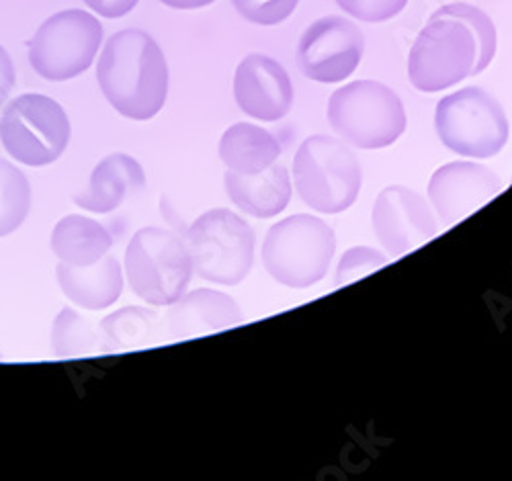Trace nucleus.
Returning a JSON list of instances; mask_svg holds the SVG:
<instances>
[{"instance_id": "1", "label": "nucleus", "mask_w": 512, "mask_h": 481, "mask_svg": "<svg viewBox=\"0 0 512 481\" xmlns=\"http://www.w3.org/2000/svg\"><path fill=\"white\" fill-rule=\"evenodd\" d=\"M97 80L101 93L119 115L148 121L162 111L170 78L156 39L142 29H123L103 46Z\"/></svg>"}, {"instance_id": "2", "label": "nucleus", "mask_w": 512, "mask_h": 481, "mask_svg": "<svg viewBox=\"0 0 512 481\" xmlns=\"http://www.w3.org/2000/svg\"><path fill=\"white\" fill-rule=\"evenodd\" d=\"M291 183L310 209L336 215L355 205L363 187V168L345 140L318 134L297 148Z\"/></svg>"}, {"instance_id": "3", "label": "nucleus", "mask_w": 512, "mask_h": 481, "mask_svg": "<svg viewBox=\"0 0 512 481\" xmlns=\"http://www.w3.org/2000/svg\"><path fill=\"white\" fill-rule=\"evenodd\" d=\"M328 123L334 134L359 150H381L396 144L408 117L402 99L377 80H355L332 93Z\"/></svg>"}, {"instance_id": "4", "label": "nucleus", "mask_w": 512, "mask_h": 481, "mask_svg": "<svg viewBox=\"0 0 512 481\" xmlns=\"http://www.w3.org/2000/svg\"><path fill=\"white\" fill-rule=\"evenodd\" d=\"M334 252V230L316 215L297 213L271 226L261 256L273 281L289 289H308L328 275Z\"/></svg>"}, {"instance_id": "5", "label": "nucleus", "mask_w": 512, "mask_h": 481, "mask_svg": "<svg viewBox=\"0 0 512 481\" xmlns=\"http://www.w3.org/2000/svg\"><path fill=\"white\" fill-rule=\"evenodd\" d=\"M193 273L213 285H240L252 271L256 236L252 226L232 209H209L183 234Z\"/></svg>"}, {"instance_id": "6", "label": "nucleus", "mask_w": 512, "mask_h": 481, "mask_svg": "<svg viewBox=\"0 0 512 481\" xmlns=\"http://www.w3.org/2000/svg\"><path fill=\"white\" fill-rule=\"evenodd\" d=\"M185 238L166 228H142L125 248V277L132 291L152 308H168L193 279Z\"/></svg>"}, {"instance_id": "7", "label": "nucleus", "mask_w": 512, "mask_h": 481, "mask_svg": "<svg viewBox=\"0 0 512 481\" xmlns=\"http://www.w3.org/2000/svg\"><path fill=\"white\" fill-rule=\"evenodd\" d=\"M435 129L441 144L463 158L488 160L510 138L500 101L480 86H465L437 103Z\"/></svg>"}, {"instance_id": "8", "label": "nucleus", "mask_w": 512, "mask_h": 481, "mask_svg": "<svg viewBox=\"0 0 512 481\" xmlns=\"http://www.w3.org/2000/svg\"><path fill=\"white\" fill-rule=\"evenodd\" d=\"M70 119L64 107L37 93L13 99L0 115V142L25 166L54 164L70 144Z\"/></svg>"}, {"instance_id": "9", "label": "nucleus", "mask_w": 512, "mask_h": 481, "mask_svg": "<svg viewBox=\"0 0 512 481\" xmlns=\"http://www.w3.org/2000/svg\"><path fill=\"white\" fill-rule=\"evenodd\" d=\"M476 37L457 19L439 17L426 23L408 54V78L420 93H441L474 76Z\"/></svg>"}, {"instance_id": "10", "label": "nucleus", "mask_w": 512, "mask_h": 481, "mask_svg": "<svg viewBox=\"0 0 512 481\" xmlns=\"http://www.w3.org/2000/svg\"><path fill=\"white\" fill-rule=\"evenodd\" d=\"M103 46V25L87 11L68 9L41 23L29 41V64L46 80L64 82L87 72Z\"/></svg>"}, {"instance_id": "11", "label": "nucleus", "mask_w": 512, "mask_h": 481, "mask_svg": "<svg viewBox=\"0 0 512 481\" xmlns=\"http://www.w3.org/2000/svg\"><path fill=\"white\" fill-rule=\"evenodd\" d=\"M365 54L361 29L338 15L314 21L297 43V64L306 78L322 84L353 76Z\"/></svg>"}, {"instance_id": "12", "label": "nucleus", "mask_w": 512, "mask_h": 481, "mask_svg": "<svg viewBox=\"0 0 512 481\" xmlns=\"http://www.w3.org/2000/svg\"><path fill=\"white\" fill-rule=\"evenodd\" d=\"M371 226L377 242L390 258L408 254L433 240L441 230V222L431 203L414 189L402 185L386 187L377 195L371 211Z\"/></svg>"}, {"instance_id": "13", "label": "nucleus", "mask_w": 512, "mask_h": 481, "mask_svg": "<svg viewBox=\"0 0 512 481\" xmlns=\"http://www.w3.org/2000/svg\"><path fill=\"white\" fill-rule=\"evenodd\" d=\"M502 191L498 174L480 162H449L433 172L429 203L443 226H453L482 209Z\"/></svg>"}, {"instance_id": "14", "label": "nucleus", "mask_w": 512, "mask_h": 481, "mask_svg": "<svg viewBox=\"0 0 512 481\" xmlns=\"http://www.w3.org/2000/svg\"><path fill=\"white\" fill-rule=\"evenodd\" d=\"M234 99L248 117L275 123L291 111L293 84L277 60L265 54H250L236 68Z\"/></svg>"}, {"instance_id": "15", "label": "nucleus", "mask_w": 512, "mask_h": 481, "mask_svg": "<svg viewBox=\"0 0 512 481\" xmlns=\"http://www.w3.org/2000/svg\"><path fill=\"white\" fill-rule=\"evenodd\" d=\"M242 320L244 314L234 297L213 289H195L168 305L164 328L170 340H189L236 328Z\"/></svg>"}, {"instance_id": "16", "label": "nucleus", "mask_w": 512, "mask_h": 481, "mask_svg": "<svg viewBox=\"0 0 512 481\" xmlns=\"http://www.w3.org/2000/svg\"><path fill=\"white\" fill-rule=\"evenodd\" d=\"M146 187V172L142 164L123 152L105 156L91 172L89 185L74 195V203L91 213H111L127 199L142 193Z\"/></svg>"}, {"instance_id": "17", "label": "nucleus", "mask_w": 512, "mask_h": 481, "mask_svg": "<svg viewBox=\"0 0 512 481\" xmlns=\"http://www.w3.org/2000/svg\"><path fill=\"white\" fill-rule=\"evenodd\" d=\"M224 187L234 207L250 217H256V220L277 217L287 209L293 195L291 174L279 162L254 174L226 170Z\"/></svg>"}, {"instance_id": "18", "label": "nucleus", "mask_w": 512, "mask_h": 481, "mask_svg": "<svg viewBox=\"0 0 512 481\" xmlns=\"http://www.w3.org/2000/svg\"><path fill=\"white\" fill-rule=\"evenodd\" d=\"M56 277L62 293L82 310H107L121 297L123 269L115 256H103L89 267H70L58 262Z\"/></svg>"}, {"instance_id": "19", "label": "nucleus", "mask_w": 512, "mask_h": 481, "mask_svg": "<svg viewBox=\"0 0 512 481\" xmlns=\"http://www.w3.org/2000/svg\"><path fill=\"white\" fill-rule=\"evenodd\" d=\"M99 353L121 355L164 340V318L150 308L125 305L99 324Z\"/></svg>"}, {"instance_id": "20", "label": "nucleus", "mask_w": 512, "mask_h": 481, "mask_svg": "<svg viewBox=\"0 0 512 481\" xmlns=\"http://www.w3.org/2000/svg\"><path fill=\"white\" fill-rule=\"evenodd\" d=\"M50 244L58 262L70 267H89L109 254L115 240L93 217L72 213L54 226Z\"/></svg>"}, {"instance_id": "21", "label": "nucleus", "mask_w": 512, "mask_h": 481, "mask_svg": "<svg viewBox=\"0 0 512 481\" xmlns=\"http://www.w3.org/2000/svg\"><path fill=\"white\" fill-rule=\"evenodd\" d=\"M283 148L275 134L254 123H234L220 140V160L226 170L254 174L273 166Z\"/></svg>"}, {"instance_id": "22", "label": "nucleus", "mask_w": 512, "mask_h": 481, "mask_svg": "<svg viewBox=\"0 0 512 481\" xmlns=\"http://www.w3.org/2000/svg\"><path fill=\"white\" fill-rule=\"evenodd\" d=\"M99 326L82 318L74 308H64L52 324V351L58 359H78L99 353Z\"/></svg>"}, {"instance_id": "23", "label": "nucleus", "mask_w": 512, "mask_h": 481, "mask_svg": "<svg viewBox=\"0 0 512 481\" xmlns=\"http://www.w3.org/2000/svg\"><path fill=\"white\" fill-rule=\"evenodd\" d=\"M31 211V185L13 162L0 160V238L17 232Z\"/></svg>"}, {"instance_id": "24", "label": "nucleus", "mask_w": 512, "mask_h": 481, "mask_svg": "<svg viewBox=\"0 0 512 481\" xmlns=\"http://www.w3.org/2000/svg\"><path fill=\"white\" fill-rule=\"evenodd\" d=\"M431 17L433 19H439V17L457 19V21L465 23L469 27V31L474 33L476 46H478V62L474 68V76L482 74L492 64V60L496 56L498 37H496V27H494L492 19L482 9H478L474 5H467V3H451V5H443L441 9H437Z\"/></svg>"}, {"instance_id": "25", "label": "nucleus", "mask_w": 512, "mask_h": 481, "mask_svg": "<svg viewBox=\"0 0 512 481\" xmlns=\"http://www.w3.org/2000/svg\"><path fill=\"white\" fill-rule=\"evenodd\" d=\"M390 262V256L379 252L377 248L371 246H353L349 248L343 256H340V262L336 267V287H345L351 285L381 267H386Z\"/></svg>"}, {"instance_id": "26", "label": "nucleus", "mask_w": 512, "mask_h": 481, "mask_svg": "<svg viewBox=\"0 0 512 481\" xmlns=\"http://www.w3.org/2000/svg\"><path fill=\"white\" fill-rule=\"evenodd\" d=\"M232 5L248 23L273 27L287 21L300 0H232Z\"/></svg>"}, {"instance_id": "27", "label": "nucleus", "mask_w": 512, "mask_h": 481, "mask_svg": "<svg viewBox=\"0 0 512 481\" xmlns=\"http://www.w3.org/2000/svg\"><path fill=\"white\" fill-rule=\"evenodd\" d=\"M336 5L363 23H383L398 17L408 0H336Z\"/></svg>"}, {"instance_id": "28", "label": "nucleus", "mask_w": 512, "mask_h": 481, "mask_svg": "<svg viewBox=\"0 0 512 481\" xmlns=\"http://www.w3.org/2000/svg\"><path fill=\"white\" fill-rule=\"evenodd\" d=\"M140 0H84L93 13H99L105 19H121L138 7Z\"/></svg>"}, {"instance_id": "29", "label": "nucleus", "mask_w": 512, "mask_h": 481, "mask_svg": "<svg viewBox=\"0 0 512 481\" xmlns=\"http://www.w3.org/2000/svg\"><path fill=\"white\" fill-rule=\"evenodd\" d=\"M15 86V68L9 52L0 46V105H3Z\"/></svg>"}, {"instance_id": "30", "label": "nucleus", "mask_w": 512, "mask_h": 481, "mask_svg": "<svg viewBox=\"0 0 512 481\" xmlns=\"http://www.w3.org/2000/svg\"><path fill=\"white\" fill-rule=\"evenodd\" d=\"M158 3L177 9V11H195V9H203L216 3V0H158Z\"/></svg>"}, {"instance_id": "31", "label": "nucleus", "mask_w": 512, "mask_h": 481, "mask_svg": "<svg viewBox=\"0 0 512 481\" xmlns=\"http://www.w3.org/2000/svg\"><path fill=\"white\" fill-rule=\"evenodd\" d=\"M0 361H3V355H0Z\"/></svg>"}]
</instances>
